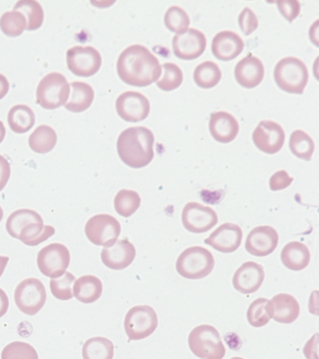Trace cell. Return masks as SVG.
I'll list each match as a JSON object with an SVG mask.
<instances>
[{"instance_id":"obj_1","label":"cell","mask_w":319,"mask_h":359,"mask_svg":"<svg viewBox=\"0 0 319 359\" xmlns=\"http://www.w3.org/2000/svg\"><path fill=\"white\" fill-rule=\"evenodd\" d=\"M119 79L133 87H148L162 74L160 61L147 47L136 44L126 48L117 60Z\"/></svg>"},{"instance_id":"obj_2","label":"cell","mask_w":319,"mask_h":359,"mask_svg":"<svg viewBox=\"0 0 319 359\" xmlns=\"http://www.w3.org/2000/svg\"><path fill=\"white\" fill-rule=\"evenodd\" d=\"M155 135L145 127H132L123 130L117 140L118 156L128 167L142 169L155 157Z\"/></svg>"},{"instance_id":"obj_3","label":"cell","mask_w":319,"mask_h":359,"mask_svg":"<svg viewBox=\"0 0 319 359\" xmlns=\"http://www.w3.org/2000/svg\"><path fill=\"white\" fill-rule=\"evenodd\" d=\"M275 80L281 90L289 94L302 95L308 82V69L298 57H288L275 65Z\"/></svg>"},{"instance_id":"obj_4","label":"cell","mask_w":319,"mask_h":359,"mask_svg":"<svg viewBox=\"0 0 319 359\" xmlns=\"http://www.w3.org/2000/svg\"><path fill=\"white\" fill-rule=\"evenodd\" d=\"M214 267V256L202 247L187 248L176 262L178 273L188 280H202L209 276Z\"/></svg>"},{"instance_id":"obj_5","label":"cell","mask_w":319,"mask_h":359,"mask_svg":"<svg viewBox=\"0 0 319 359\" xmlns=\"http://www.w3.org/2000/svg\"><path fill=\"white\" fill-rule=\"evenodd\" d=\"M188 346L193 355L202 359H223L226 355L220 333L212 325L193 328L188 336Z\"/></svg>"},{"instance_id":"obj_6","label":"cell","mask_w":319,"mask_h":359,"mask_svg":"<svg viewBox=\"0 0 319 359\" xmlns=\"http://www.w3.org/2000/svg\"><path fill=\"white\" fill-rule=\"evenodd\" d=\"M70 87L66 77L58 72L47 74L37 89V102L42 109L54 110L67 104Z\"/></svg>"},{"instance_id":"obj_7","label":"cell","mask_w":319,"mask_h":359,"mask_svg":"<svg viewBox=\"0 0 319 359\" xmlns=\"http://www.w3.org/2000/svg\"><path fill=\"white\" fill-rule=\"evenodd\" d=\"M47 293L45 286L39 278H29L21 281L14 293L17 307L27 316H34L44 307Z\"/></svg>"},{"instance_id":"obj_8","label":"cell","mask_w":319,"mask_h":359,"mask_svg":"<svg viewBox=\"0 0 319 359\" xmlns=\"http://www.w3.org/2000/svg\"><path fill=\"white\" fill-rule=\"evenodd\" d=\"M157 326V313L150 306H136L125 316V332L129 341H139L149 337Z\"/></svg>"},{"instance_id":"obj_9","label":"cell","mask_w":319,"mask_h":359,"mask_svg":"<svg viewBox=\"0 0 319 359\" xmlns=\"http://www.w3.org/2000/svg\"><path fill=\"white\" fill-rule=\"evenodd\" d=\"M122 233V225L117 218L110 215H97L90 218L85 225V234L95 245L110 248L117 243Z\"/></svg>"},{"instance_id":"obj_10","label":"cell","mask_w":319,"mask_h":359,"mask_svg":"<svg viewBox=\"0 0 319 359\" xmlns=\"http://www.w3.org/2000/svg\"><path fill=\"white\" fill-rule=\"evenodd\" d=\"M70 263L69 248L62 243H50L37 255V266L45 277L57 278L67 272Z\"/></svg>"},{"instance_id":"obj_11","label":"cell","mask_w":319,"mask_h":359,"mask_svg":"<svg viewBox=\"0 0 319 359\" xmlns=\"http://www.w3.org/2000/svg\"><path fill=\"white\" fill-rule=\"evenodd\" d=\"M67 65L77 76L91 77L101 69L102 56L94 47L75 46L67 50Z\"/></svg>"},{"instance_id":"obj_12","label":"cell","mask_w":319,"mask_h":359,"mask_svg":"<svg viewBox=\"0 0 319 359\" xmlns=\"http://www.w3.org/2000/svg\"><path fill=\"white\" fill-rule=\"evenodd\" d=\"M219 221L217 213L213 208L198 203H188L182 212V222L185 229L195 234L207 232Z\"/></svg>"},{"instance_id":"obj_13","label":"cell","mask_w":319,"mask_h":359,"mask_svg":"<svg viewBox=\"0 0 319 359\" xmlns=\"http://www.w3.org/2000/svg\"><path fill=\"white\" fill-rule=\"evenodd\" d=\"M206 45L207 40L204 34L197 29H185L173 37V52L176 57L185 61H193L202 56Z\"/></svg>"},{"instance_id":"obj_14","label":"cell","mask_w":319,"mask_h":359,"mask_svg":"<svg viewBox=\"0 0 319 359\" xmlns=\"http://www.w3.org/2000/svg\"><path fill=\"white\" fill-rule=\"evenodd\" d=\"M117 114L124 121L137 123L144 121L149 116L150 104L144 95L138 92H125L115 102Z\"/></svg>"},{"instance_id":"obj_15","label":"cell","mask_w":319,"mask_h":359,"mask_svg":"<svg viewBox=\"0 0 319 359\" xmlns=\"http://www.w3.org/2000/svg\"><path fill=\"white\" fill-rule=\"evenodd\" d=\"M252 137L254 144L259 150L273 155L282 149L285 142V133L278 123L266 120L259 123Z\"/></svg>"},{"instance_id":"obj_16","label":"cell","mask_w":319,"mask_h":359,"mask_svg":"<svg viewBox=\"0 0 319 359\" xmlns=\"http://www.w3.org/2000/svg\"><path fill=\"white\" fill-rule=\"evenodd\" d=\"M280 237L278 231L271 226H259L254 228L246 238L245 250L257 257L271 255L278 248Z\"/></svg>"},{"instance_id":"obj_17","label":"cell","mask_w":319,"mask_h":359,"mask_svg":"<svg viewBox=\"0 0 319 359\" xmlns=\"http://www.w3.org/2000/svg\"><path fill=\"white\" fill-rule=\"evenodd\" d=\"M263 280H265V271L262 265L258 263H243L236 270L233 278V287L243 294H252L260 290Z\"/></svg>"},{"instance_id":"obj_18","label":"cell","mask_w":319,"mask_h":359,"mask_svg":"<svg viewBox=\"0 0 319 359\" xmlns=\"http://www.w3.org/2000/svg\"><path fill=\"white\" fill-rule=\"evenodd\" d=\"M242 238L243 233L240 226L225 223L206 238L204 243L219 252L232 253L240 247Z\"/></svg>"},{"instance_id":"obj_19","label":"cell","mask_w":319,"mask_h":359,"mask_svg":"<svg viewBox=\"0 0 319 359\" xmlns=\"http://www.w3.org/2000/svg\"><path fill=\"white\" fill-rule=\"evenodd\" d=\"M268 316L278 323L290 325L297 320L301 308L297 299L287 293H281L268 301L267 304Z\"/></svg>"},{"instance_id":"obj_20","label":"cell","mask_w":319,"mask_h":359,"mask_svg":"<svg viewBox=\"0 0 319 359\" xmlns=\"http://www.w3.org/2000/svg\"><path fill=\"white\" fill-rule=\"evenodd\" d=\"M136 257L134 245L128 240L117 241L110 248H103L102 262L112 270H123L132 264Z\"/></svg>"},{"instance_id":"obj_21","label":"cell","mask_w":319,"mask_h":359,"mask_svg":"<svg viewBox=\"0 0 319 359\" xmlns=\"http://www.w3.org/2000/svg\"><path fill=\"white\" fill-rule=\"evenodd\" d=\"M235 76L241 87L253 89L262 83L265 67L260 59L249 54L236 65Z\"/></svg>"},{"instance_id":"obj_22","label":"cell","mask_w":319,"mask_h":359,"mask_svg":"<svg viewBox=\"0 0 319 359\" xmlns=\"http://www.w3.org/2000/svg\"><path fill=\"white\" fill-rule=\"evenodd\" d=\"M245 49V41L235 32L225 31L216 34L212 41V53L223 62L233 61Z\"/></svg>"},{"instance_id":"obj_23","label":"cell","mask_w":319,"mask_h":359,"mask_svg":"<svg viewBox=\"0 0 319 359\" xmlns=\"http://www.w3.org/2000/svg\"><path fill=\"white\" fill-rule=\"evenodd\" d=\"M210 134L216 142L230 143L235 140L240 132V124L233 115L225 111L211 114L209 121Z\"/></svg>"},{"instance_id":"obj_24","label":"cell","mask_w":319,"mask_h":359,"mask_svg":"<svg viewBox=\"0 0 319 359\" xmlns=\"http://www.w3.org/2000/svg\"><path fill=\"white\" fill-rule=\"evenodd\" d=\"M281 261L289 270L302 271L310 264V250L300 242L288 243L281 251Z\"/></svg>"},{"instance_id":"obj_25","label":"cell","mask_w":319,"mask_h":359,"mask_svg":"<svg viewBox=\"0 0 319 359\" xmlns=\"http://www.w3.org/2000/svg\"><path fill=\"white\" fill-rule=\"evenodd\" d=\"M74 296L79 302L91 304L96 302L103 293V283L95 276H82L74 283Z\"/></svg>"},{"instance_id":"obj_26","label":"cell","mask_w":319,"mask_h":359,"mask_svg":"<svg viewBox=\"0 0 319 359\" xmlns=\"http://www.w3.org/2000/svg\"><path fill=\"white\" fill-rule=\"evenodd\" d=\"M70 100L65 104L67 110L70 112H84L89 109L94 100L95 93L89 84L84 82H72Z\"/></svg>"},{"instance_id":"obj_27","label":"cell","mask_w":319,"mask_h":359,"mask_svg":"<svg viewBox=\"0 0 319 359\" xmlns=\"http://www.w3.org/2000/svg\"><path fill=\"white\" fill-rule=\"evenodd\" d=\"M10 129L16 134H26L35 124V115L27 105L18 104L12 107L8 113Z\"/></svg>"},{"instance_id":"obj_28","label":"cell","mask_w":319,"mask_h":359,"mask_svg":"<svg viewBox=\"0 0 319 359\" xmlns=\"http://www.w3.org/2000/svg\"><path fill=\"white\" fill-rule=\"evenodd\" d=\"M57 140L55 130L50 126L41 125L30 135L29 144L32 151L39 154H46L54 149Z\"/></svg>"},{"instance_id":"obj_29","label":"cell","mask_w":319,"mask_h":359,"mask_svg":"<svg viewBox=\"0 0 319 359\" xmlns=\"http://www.w3.org/2000/svg\"><path fill=\"white\" fill-rule=\"evenodd\" d=\"M54 234L55 228L53 226L44 225V221H39L26 226L20 232L18 240L29 247H37Z\"/></svg>"},{"instance_id":"obj_30","label":"cell","mask_w":319,"mask_h":359,"mask_svg":"<svg viewBox=\"0 0 319 359\" xmlns=\"http://www.w3.org/2000/svg\"><path fill=\"white\" fill-rule=\"evenodd\" d=\"M193 79L198 87L211 89L217 86L222 79V72L214 62H204L195 67Z\"/></svg>"},{"instance_id":"obj_31","label":"cell","mask_w":319,"mask_h":359,"mask_svg":"<svg viewBox=\"0 0 319 359\" xmlns=\"http://www.w3.org/2000/svg\"><path fill=\"white\" fill-rule=\"evenodd\" d=\"M114 355V344L104 337L90 338L82 348L84 359H112Z\"/></svg>"},{"instance_id":"obj_32","label":"cell","mask_w":319,"mask_h":359,"mask_svg":"<svg viewBox=\"0 0 319 359\" xmlns=\"http://www.w3.org/2000/svg\"><path fill=\"white\" fill-rule=\"evenodd\" d=\"M39 221H44L39 213L32 210L22 208V210H18L16 212L11 213L6 221V230L12 238H18L20 232L26 226L34 222H39Z\"/></svg>"},{"instance_id":"obj_33","label":"cell","mask_w":319,"mask_h":359,"mask_svg":"<svg viewBox=\"0 0 319 359\" xmlns=\"http://www.w3.org/2000/svg\"><path fill=\"white\" fill-rule=\"evenodd\" d=\"M14 11L21 12L27 20V31H37L44 22V11L39 2L34 0H22L14 6Z\"/></svg>"},{"instance_id":"obj_34","label":"cell","mask_w":319,"mask_h":359,"mask_svg":"<svg viewBox=\"0 0 319 359\" xmlns=\"http://www.w3.org/2000/svg\"><path fill=\"white\" fill-rule=\"evenodd\" d=\"M291 152L296 157L305 161H311L315 152V142L304 130H294L289 142Z\"/></svg>"},{"instance_id":"obj_35","label":"cell","mask_w":319,"mask_h":359,"mask_svg":"<svg viewBox=\"0 0 319 359\" xmlns=\"http://www.w3.org/2000/svg\"><path fill=\"white\" fill-rule=\"evenodd\" d=\"M141 205V197L136 191L123 189L115 198V212L123 217L134 215Z\"/></svg>"},{"instance_id":"obj_36","label":"cell","mask_w":319,"mask_h":359,"mask_svg":"<svg viewBox=\"0 0 319 359\" xmlns=\"http://www.w3.org/2000/svg\"><path fill=\"white\" fill-rule=\"evenodd\" d=\"M27 26L26 17L19 11L5 12L0 18V29L9 37L20 36Z\"/></svg>"},{"instance_id":"obj_37","label":"cell","mask_w":319,"mask_h":359,"mask_svg":"<svg viewBox=\"0 0 319 359\" xmlns=\"http://www.w3.org/2000/svg\"><path fill=\"white\" fill-rule=\"evenodd\" d=\"M163 76L157 81V86L165 92L174 91L182 85L184 75L177 65L168 62L162 65Z\"/></svg>"},{"instance_id":"obj_38","label":"cell","mask_w":319,"mask_h":359,"mask_svg":"<svg viewBox=\"0 0 319 359\" xmlns=\"http://www.w3.org/2000/svg\"><path fill=\"white\" fill-rule=\"evenodd\" d=\"M164 24L170 32L178 34L188 29L190 19L184 9L179 6H172L165 13Z\"/></svg>"},{"instance_id":"obj_39","label":"cell","mask_w":319,"mask_h":359,"mask_svg":"<svg viewBox=\"0 0 319 359\" xmlns=\"http://www.w3.org/2000/svg\"><path fill=\"white\" fill-rule=\"evenodd\" d=\"M75 277L72 273L66 272L60 278H51L50 290L53 296L58 300L67 301L74 297L72 285L74 283Z\"/></svg>"},{"instance_id":"obj_40","label":"cell","mask_w":319,"mask_h":359,"mask_svg":"<svg viewBox=\"0 0 319 359\" xmlns=\"http://www.w3.org/2000/svg\"><path fill=\"white\" fill-rule=\"evenodd\" d=\"M268 302V299L259 298L251 303L247 311V320L253 327H263L270 323L271 318L267 311Z\"/></svg>"},{"instance_id":"obj_41","label":"cell","mask_w":319,"mask_h":359,"mask_svg":"<svg viewBox=\"0 0 319 359\" xmlns=\"http://www.w3.org/2000/svg\"><path fill=\"white\" fill-rule=\"evenodd\" d=\"M1 359H39L37 351L30 344L25 342L10 343L4 348Z\"/></svg>"},{"instance_id":"obj_42","label":"cell","mask_w":319,"mask_h":359,"mask_svg":"<svg viewBox=\"0 0 319 359\" xmlns=\"http://www.w3.org/2000/svg\"><path fill=\"white\" fill-rule=\"evenodd\" d=\"M238 25L245 35L253 34L259 27L258 18L250 8H245L238 17Z\"/></svg>"},{"instance_id":"obj_43","label":"cell","mask_w":319,"mask_h":359,"mask_svg":"<svg viewBox=\"0 0 319 359\" xmlns=\"http://www.w3.org/2000/svg\"><path fill=\"white\" fill-rule=\"evenodd\" d=\"M278 9L282 16L287 20L288 22H292L294 20L297 19L301 12L300 2L293 0V1H278Z\"/></svg>"},{"instance_id":"obj_44","label":"cell","mask_w":319,"mask_h":359,"mask_svg":"<svg viewBox=\"0 0 319 359\" xmlns=\"http://www.w3.org/2000/svg\"><path fill=\"white\" fill-rule=\"evenodd\" d=\"M294 178L289 177L286 170H280L271 175L270 178V188L271 191L285 190L292 184Z\"/></svg>"},{"instance_id":"obj_45","label":"cell","mask_w":319,"mask_h":359,"mask_svg":"<svg viewBox=\"0 0 319 359\" xmlns=\"http://www.w3.org/2000/svg\"><path fill=\"white\" fill-rule=\"evenodd\" d=\"M11 175V167L6 158L0 155V192L4 189L8 183Z\"/></svg>"},{"instance_id":"obj_46","label":"cell","mask_w":319,"mask_h":359,"mask_svg":"<svg viewBox=\"0 0 319 359\" xmlns=\"http://www.w3.org/2000/svg\"><path fill=\"white\" fill-rule=\"evenodd\" d=\"M9 308V299L5 291L0 288V318L6 315Z\"/></svg>"},{"instance_id":"obj_47","label":"cell","mask_w":319,"mask_h":359,"mask_svg":"<svg viewBox=\"0 0 319 359\" xmlns=\"http://www.w3.org/2000/svg\"><path fill=\"white\" fill-rule=\"evenodd\" d=\"M10 84L8 79L4 75L0 74V100L4 99L8 94Z\"/></svg>"},{"instance_id":"obj_48","label":"cell","mask_w":319,"mask_h":359,"mask_svg":"<svg viewBox=\"0 0 319 359\" xmlns=\"http://www.w3.org/2000/svg\"><path fill=\"white\" fill-rule=\"evenodd\" d=\"M9 257L7 256H0V278L4 275L5 268L8 264Z\"/></svg>"},{"instance_id":"obj_49","label":"cell","mask_w":319,"mask_h":359,"mask_svg":"<svg viewBox=\"0 0 319 359\" xmlns=\"http://www.w3.org/2000/svg\"><path fill=\"white\" fill-rule=\"evenodd\" d=\"M5 135H6V129H5L4 123L0 121V143L4 142Z\"/></svg>"},{"instance_id":"obj_50","label":"cell","mask_w":319,"mask_h":359,"mask_svg":"<svg viewBox=\"0 0 319 359\" xmlns=\"http://www.w3.org/2000/svg\"><path fill=\"white\" fill-rule=\"evenodd\" d=\"M4 210H2V208L0 207V222H1V220L4 219Z\"/></svg>"},{"instance_id":"obj_51","label":"cell","mask_w":319,"mask_h":359,"mask_svg":"<svg viewBox=\"0 0 319 359\" xmlns=\"http://www.w3.org/2000/svg\"><path fill=\"white\" fill-rule=\"evenodd\" d=\"M230 359H245V358H230Z\"/></svg>"}]
</instances>
